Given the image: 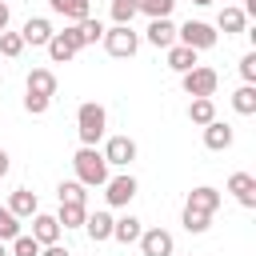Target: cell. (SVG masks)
Masks as SVG:
<instances>
[{
  "instance_id": "obj_2",
  "label": "cell",
  "mask_w": 256,
  "mask_h": 256,
  "mask_svg": "<svg viewBox=\"0 0 256 256\" xmlns=\"http://www.w3.org/2000/svg\"><path fill=\"white\" fill-rule=\"evenodd\" d=\"M72 172H76V180L84 184V188H104V180L112 176V168L104 164V156L96 152V148H76V156H72Z\"/></svg>"
},
{
  "instance_id": "obj_15",
  "label": "cell",
  "mask_w": 256,
  "mask_h": 256,
  "mask_svg": "<svg viewBox=\"0 0 256 256\" xmlns=\"http://www.w3.org/2000/svg\"><path fill=\"white\" fill-rule=\"evenodd\" d=\"M16 220H32L36 212H40V200H36V192H28V188H16L12 196H8V204H4Z\"/></svg>"
},
{
  "instance_id": "obj_3",
  "label": "cell",
  "mask_w": 256,
  "mask_h": 256,
  "mask_svg": "<svg viewBox=\"0 0 256 256\" xmlns=\"http://www.w3.org/2000/svg\"><path fill=\"white\" fill-rule=\"evenodd\" d=\"M216 40H220V32L208 20H184L176 28V44H184L192 52H208V48H216Z\"/></svg>"
},
{
  "instance_id": "obj_33",
  "label": "cell",
  "mask_w": 256,
  "mask_h": 256,
  "mask_svg": "<svg viewBox=\"0 0 256 256\" xmlns=\"http://www.w3.org/2000/svg\"><path fill=\"white\" fill-rule=\"evenodd\" d=\"M8 256H40V244H36L32 236H24V232H20V236L12 240V252H8Z\"/></svg>"
},
{
  "instance_id": "obj_25",
  "label": "cell",
  "mask_w": 256,
  "mask_h": 256,
  "mask_svg": "<svg viewBox=\"0 0 256 256\" xmlns=\"http://www.w3.org/2000/svg\"><path fill=\"white\" fill-rule=\"evenodd\" d=\"M84 220H88V204H60V212H56L60 228H84Z\"/></svg>"
},
{
  "instance_id": "obj_30",
  "label": "cell",
  "mask_w": 256,
  "mask_h": 256,
  "mask_svg": "<svg viewBox=\"0 0 256 256\" xmlns=\"http://www.w3.org/2000/svg\"><path fill=\"white\" fill-rule=\"evenodd\" d=\"M180 224H184V232H192V236H200V232H208V224H212V216H204V212H192V208H184V216H180Z\"/></svg>"
},
{
  "instance_id": "obj_38",
  "label": "cell",
  "mask_w": 256,
  "mask_h": 256,
  "mask_svg": "<svg viewBox=\"0 0 256 256\" xmlns=\"http://www.w3.org/2000/svg\"><path fill=\"white\" fill-rule=\"evenodd\" d=\"M8 160H12V156H8V152H4V148H0V180H4V176H8Z\"/></svg>"
},
{
  "instance_id": "obj_39",
  "label": "cell",
  "mask_w": 256,
  "mask_h": 256,
  "mask_svg": "<svg viewBox=\"0 0 256 256\" xmlns=\"http://www.w3.org/2000/svg\"><path fill=\"white\" fill-rule=\"evenodd\" d=\"M192 4H200V8H208V4H216V0H192Z\"/></svg>"
},
{
  "instance_id": "obj_31",
  "label": "cell",
  "mask_w": 256,
  "mask_h": 256,
  "mask_svg": "<svg viewBox=\"0 0 256 256\" xmlns=\"http://www.w3.org/2000/svg\"><path fill=\"white\" fill-rule=\"evenodd\" d=\"M16 236H20V220L8 208H0V244H12Z\"/></svg>"
},
{
  "instance_id": "obj_9",
  "label": "cell",
  "mask_w": 256,
  "mask_h": 256,
  "mask_svg": "<svg viewBox=\"0 0 256 256\" xmlns=\"http://www.w3.org/2000/svg\"><path fill=\"white\" fill-rule=\"evenodd\" d=\"M56 36V28H52V20H44V16H28L24 20V28H20V40H24V48L32 44V48H48V40Z\"/></svg>"
},
{
  "instance_id": "obj_40",
  "label": "cell",
  "mask_w": 256,
  "mask_h": 256,
  "mask_svg": "<svg viewBox=\"0 0 256 256\" xmlns=\"http://www.w3.org/2000/svg\"><path fill=\"white\" fill-rule=\"evenodd\" d=\"M0 256H8V244H0Z\"/></svg>"
},
{
  "instance_id": "obj_12",
  "label": "cell",
  "mask_w": 256,
  "mask_h": 256,
  "mask_svg": "<svg viewBox=\"0 0 256 256\" xmlns=\"http://www.w3.org/2000/svg\"><path fill=\"white\" fill-rule=\"evenodd\" d=\"M24 92H28V96L52 100V96H56V72H52V68H32L28 80H24Z\"/></svg>"
},
{
  "instance_id": "obj_26",
  "label": "cell",
  "mask_w": 256,
  "mask_h": 256,
  "mask_svg": "<svg viewBox=\"0 0 256 256\" xmlns=\"http://www.w3.org/2000/svg\"><path fill=\"white\" fill-rule=\"evenodd\" d=\"M76 28V40H80V48H88V44H96V40H104V24L96 20V16H88V20H80V24H72Z\"/></svg>"
},
{
  "instance_id": "obj_18",
  "label": "cell",
  "mask_w": 256,
  "mask_h": 256,
  "mask_svg": "<svg viewBox=\"0 0 256 256\" xmlns=\"http://www.w3.org/2000/svg\"><path fill=\"white\" fill-rule=\"evenodd\" d=\"M48 8L56 16H64L68 24H80V20L92 16V0H48Z\"/></svg>"
},
{
  "instance_id": "obj_1",
  "label": "cell",
  "mask_w": 256,
  "mask_h": 256,
  "mask_svg": "<svg viewBox=\"0 0 256 256\" xmlns=\"http://www.w3.org/2000/svg\"><path fill=\"white\" fill-rule=\"evenodd\" d=\"M104 132H108V112H104V104L84 100V104L76 108V136H80V144H84V148H96V144L104 140Z\"/></svg>"
},
{
  "instance_id": "obj_19",
  "label": "cell",
  "mask_w": 256,
  "mask_h": 256,
  "mask_svg": "<svg viewBox=\"0 0 256 256\" xmlns=\"http://www.w3.org/2000/svg\"><path fill=\"white\" fill-rule=\"evenodd\" d=\"M216 32H224V36H240V32H248V16L240 12V8H220V16H216V24H212Z\"/></svg>"
},
{
  "instance_id": "obj_14",
  "label": "cell",
  "mask_w": 256,
  "mask_h": 256,
  "mask_svg": "<svg viewBox=\"0 0 256 256\" xmlns=\"http://www.w3.org/2000/svg\"><path fill=\"white\" fill-rule=\"evenodd\" d=\"M228 192H232L244 208H256V176H252V172H232V176H228Z\"/></svg>"
},
{
  "instance_id": "obj_4",
  "label": "cell",
  "mask_w": 256,
  "mask_h": 256,
  "mask_svg": "<svg viewBox=\"0 0 256 256\" xmlns=\"http://www.w3.org/2000/svg\"><path fill=\"white\" fill-rule=\"evenodd\" d=\"M104 52L116 60H132L140 52V32H132V24H112L104 28Z\"/></svg>"
},
{
  "instance_id": "obj_11",
  "label": "cell",
  "mask_w": 256,
  "mask_h": 256,
  "mask_svg": "<svg viewBox=\"0 0 256 256\" xmlns=\"http://www.w3.org/2000/svg\"><path fill=\"white\" fill-rule=\"evenodd\" d=\"M224 204V196L212 188V184H200V188H192L188 192V204L184 208H192V212H204V216H216V208Z\"/></svg>"
},
{
  "instance_id": "obj_20",
  "label": "cell",
  "mask_w": 256,
  "mask_h": 256,
  "mask_svg": "<svg viewBox=\"0 0 256 256\" xmlns=\"http://www.w3.org/2000/svg\"><path fill=\"white\" fill-rule=\"evenodd\" d=\"M140 232H144V220H136L132 212H124L120 220H112V240L116 244H136Z\"/></svg>"
},
{
  "instance_id": "obj_6",
  "label": "cell",
  "mask_w": 256,
  "mask_h": 256,
  "mask_svg": "<svg viewBox=\"0 0 256 256\" xmlns=\"http://www.w3.org/2000/svg\"><path fill=\"white\" fill-rule=\"evenodd\" d=\"M104 200H108V208H128V204L136 200V176H132V172L108 176V180H104Z\"/></svg>"
},
{
  "instance_id": "obj_37",
  "label": "cell",
  "mask_w": 256,
  "mask_h": 256,
  "mask_svg": "<svg viewBox=\"0 0 256 256\" xmlns=\"http://www.w3.org/2000/svg\"><path fill=\"white\" fill-rule=\"evenodd\" d=\"M8 16H12V12H8V4L0 0V32H8Z\"/></svg>"
},
{
  "instance_id": "obj_29",
  "label": "cell",
  "mask_w": 256,
  "mask_h": 256,
  "mask_svg": "<svg viewBox=\"0 0 256 256\" xmlns=\"http://www.w3.org/2000/svg\"><path fill=\"white\" fill-rule=\"evenodd\" d=\"M172 8H176V0H140V12H144L148 20H168Z\"/></svg>"
},
{
  "instance_id": "obj_35",
  "label": "cell",
  "mask_w": 256,
  "mask_h": 256,
  "mask_svg": "<svg viewBox=\"0 0 256 256\" xmlns=\"http://www.w3.org/2000/svg\"><path fill=\"white\" fill-rule=\"evenodd\" d=\"M48 108H52V100H44V96H28V92H24V112H28V116H44Z\"/></svg>"
},
{
  "instance_id": "obj_5",
  "label": "cell",
  "mask_w": 256,
  "mask_h": 256,
  "mask_svg": "<svg viewBox=\"0 0 256 256\" xmlns=\"http://www.w3.org/2000/svg\"><path fill=\"white\" fill-rule=\"evenodd\" d=\"M180 88H184L192 100H196V96H216V88H220V72L208 68V64H196L192 72L180 76Z\"/></svg>"
},
{
  "instance_id": "obj_24",
  "label": "cell",
  "mask_w": 256,
  "mask_h": 256,
  "mask_svg": "<svg viewBox=\"0 0 256 256\" xmlns=\"http://www.w3.org/2000/svg\"><path fill=\"white\" fill-rule=\"evenodd\" d=\"M232 112L256 116V84H240V88L232 92Z\"/></svg>"
},
{
  "instance_id": "obj_22",
  "label": "cell",
  "mask_w": 256,
  "mask_h": 256,
  "mask_svg": "<svg viewBox=\"0 0 256 256\" xmlns=\"http://www.w3.org/2000/svg\"><path fill=\"white\" fill-rule=\"evenodd\" d=\"M144 36H148L152 48H172L176 44V24L172 20H148V32Z\"/></svg>"
},
{
  "instance_id": "obj_36",
  "label": "cell",
  "mask_w": 256,
  "mask_h": 256,
  "mask_svg": "<svg viewBox=\"0 0 256 256\" xmlns=\"http://www.w3.org/2000/svg\"><path fill=\"white\" fill-rule=\"evenodd\" d=\"M40 256H72V252H68L64 244H44V248H40Z\"/></svg>"
},
{
  "instance_id": "obj_16",
  "label": "cell",
  "mask_w": 256,
  "mask_h": 256,
  "mask_svg": "<svg viewBox=\"0 0 256 256\" xmlns=\"http://www.w3.org/2000/svg\"><path fill=\"white\" fill-rule=\"evenodd\" d=\"M60 224H56V216H48V212H36L32 216V240L44 248V244H60Z\"/></svg>"
},
{
  "instance_id": "obj_32",
  "label": "cell",
  "mask_w": 256,
  "mask_h": 256,
  "mask_svg": "<svg viewBox=\"0 0 256 256\" xmlns=\"http://www.w3.org/2000/svg\"><path fill=\"white\" fill-rule=\"evenodd\" d=\"M0 52H4L8 60H16V56L24 52V40H20V32H0Z\"/></svg>"
},
{
  "instance_id": "obj_27",
  "label": "cell",
  "mask_w": 256,
  "mask_h": 256,
  "mask_svg": "<svg viewBox=\"0 0 256 256\" xmlns=\"http://www.w3.org/2000/svg\"><path fill=\"white\" fill-rule=\"evenodd\" d=\"M56 196H60V204H88V192H84L80 180H64L56 188Z\"/></svg>"
},
{
  "instance_id": "obj_17",
  "label": "cell",
  "mask_w": 256,
  "mask_h": 256,
  "mask_svg": "<svg viewBox=\"0 0 256 256\" xmlns=\"http://www.w3.org/2000/svg\"><path fill=\"white\" fill-rule=\"evenodd\" d=\"M112 220H116V216H112V212H104V208H100V212H88V220H84V232H88V240H92V244H104V240H112Z\"/></svg>"
},
{
  "instance_id": "obj_28",
  "label": "cell",
  "mask_w": 256,
  "mask_h": 256,
  "mask_svg": "<svg viewBox=\"0 0 256 256\" xmlns=\"http://www.w3.org/2000/svg\"><path fill=\"white\" fill-rule=\"evenodd\" d=\"M108 12H112V24H132V16L140 12V0H112Z\"/></svg>"
},
{
  "instance_id": "obj_23",
  "label": "cell",
  "mask_w": 256,
  "mask_h": 256,
  "mask_svg": "<svg viewBox=\"0 0 256 256\" xmlns=\"http://www.w3.org/2000/svg\"><path fill=\"white\" fill-rule=\"evenodd\" d=\"M188 120L200 124V128L212 124V120H216V100H212V96H196V100L188 104Z\"/></svg>"
},
{
  "instance_id": "obj_10",
  "label": "cell",
  "mask_w": 256,
  "mask_h": 256,
  "mask_svg": "<svg viewBox=\"0 0 256 256\" xmlns=\"http://www.w3.org/2000/svg\"><path fill=\"white\" fill-rule=\"evenodd\" d=\"M76 52H80V40H76V28H72V24L48 40V56H52V64H68Z\"/></svg>"
},
{
  "instance_id": "obj_21",
  "label": "cell",
  "mask_w": 256,
  "mask_h": 256,
  "mask_svg": "<svg viewBox=\"0 0 256 256\" xmlns=\"http://www.w3.org/2000/svg\"><path fill=\"white\" fill-rule=\"evenodd\" d=\"M168 52V68L176 72V76H184V72H192L196 64H200V52H192V48H184V44H172V48H164Z\"/></svg>"
},
{
  "instance_id": "obj_34",
  "label": "cell",
  "mask_w": 256,
  "mask_h": 256,
  "mask_svg": "<svg viewBox=\"0 0 256 256\" xmlns=\"http://www.w3.org/2000/svg\"><path fill=\"white\" fill-rule=\"evenodd\" d=\"M240 80L244 84H256V52H244L240 56Z\"/></svg>"
},
{
  "instance_id": "obj_13",
  "label": "cell",
  "mask_w": 256,
  "mask_h": 256,
  "mask_svg": "<svg viewBox=\"0 0 256 256\" xmlns=\"http://www.w3.org/2000/svg\"><path fill=\"white\" fill-rule=\"evenodd\" d=\"M232 140H236L232 124H224V120L204 124V148H208V152H228V148H232Z\"/></svg>"
},
{
  "instance_id": "obj_8",
  "label": "cell",
  "mask_w": 256,
  "mask_h": 256,
  "mask_svg": "<svg viewBox=\"0 0 256 256\" xmlns=\"http://www.w3.org/2000/svg\"><path fill=\"white\" fill-rule=\"evenodd\" d=\"M136 244H140V256H172L176 252V240L168 228H144Z\"/></svg>"
},
{
  "instance_id": "obj_7",
  "label": "cell",
  "mask_w": 256,
  "mask_h": 256,
  "mask_svg": "<svg viewBox=\"0 0 256 256\" xmlns=\"http://www.w3.org/2000/svg\"><path fill=\"white\" fill-rule=\"evenodd\" d=\"M100 156H104L108 168H124V172H128L132 160H136V140H132V136H108Z\"/></svg>"
}]
</instances>
